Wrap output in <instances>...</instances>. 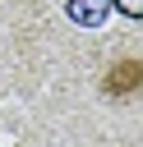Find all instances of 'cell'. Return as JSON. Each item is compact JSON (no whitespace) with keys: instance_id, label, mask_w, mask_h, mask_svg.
Instances as JSON below:
<instances>
[{"instance_id":"1","label":"cell","mask_w":143,"mask_h":147,"mask_svg":"<svg viewBox=\"0 0 143 147\" xmlns=\"http://www.w3.org/2000/svg\"><path fill=\"white\" fill-rule=\"evenodd\" d=\"M97 87H101L106 101H134V96H143V60H138V55L111 60Z\"/></svg>"},{"instance_id":"2","label":"cell","mask_w":143,"mask_h":147,"mask_svg":"<svg viewBox=\"0 0 143 147\" xmlns=\"http://www.w3.org/2000/svg\"><path fill=\"white\" fill-rule=\"evenodd\" d=\"M65 14H69L74 23H83V28H97V23L111 14V0H69Z\"/></svg>"},{"instance_id":"3","label":"cell","mask_w":143,"mask_h":147,"mask_svg":"<svg viewBox=\"0 0 143 147\" xmlns=\"http://www.w3.org/2000/svg\"><path fill=\"white\" fill-rule=\"evenodd\" d=\"M111 9L125 18H143V0H111Z\"/></svg>"}]
</instances>
